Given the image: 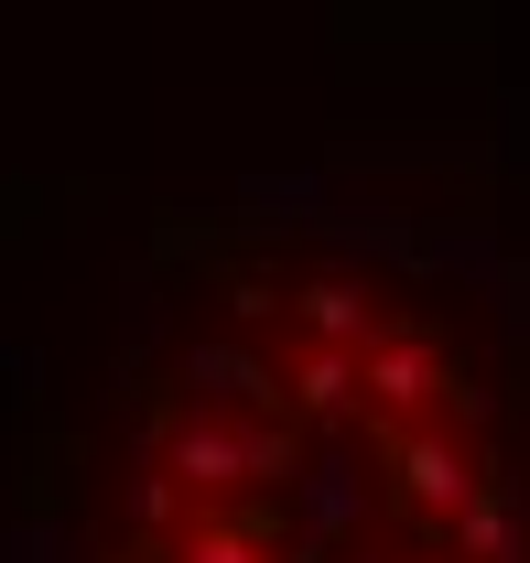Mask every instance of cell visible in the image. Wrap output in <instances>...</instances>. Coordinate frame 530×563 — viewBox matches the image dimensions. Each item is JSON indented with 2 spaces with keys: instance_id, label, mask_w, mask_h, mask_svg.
<instances>
[{
  "instance_id": "obj_2",
  "label": "cell",
  "mask_w": 530,
  "mask_h": 563,
  "mask_svg": "<svg viewBox=\"0 0 530 563\" xmlns=\"http://www.w3.org/2000/svg\"><path fill=\"white\" fill-rule=\"evenodd\" d=\"M368 390H379L390 412H433V401H444V347H433L422 325H379V347H368Z\"/></svg>"
},
{
  "instance_id": "obj_4",
  "label": "cell",
  "mask_w": 530,
  "mask_h": 563,
  "mask_svg": "<svg viewBox=\"0 0 530 563\" xmlns=\"http://www.w3.org/2000/svg\"><path fill=\"white\" fill-rule=\"evenodd\" d=\"M357 390H368V347H303L292 379H281V401H292L303 422H346Z\"/></svg>"
},
{
  "instance_id": "obj_3",
  "label": "cell",
  "mask_w": 530,
  "mask_h": 563,
  "mask_svg": "<svg viewBox=\"0 0 530 563\" xmlns=\"http://www.w3.org/2000/svg\"><path fill=\"white\" fill-rule=\"evenodd\" d=\"M163 466L196 498H228L250 477V433H228V422H163Z\"/></svg>"
},
{
  "instance_id": "obj_8",
  "label": "cell",
  "mask_w": 530,
  "mask_h": 563,
  "mask_svg": "<svg viewBox=\"0 0 530 563\" xmlns=\"http://www.w3.org/2000/svg\"><path fill=\"white\" fill-rule=\"evenodd\" d=\"M250 477L261 488H303V433L292 422H250Z\"/></svg>"
},
{
  "instance_id": "obj_9",
  "label": "cell",
  "mask_w": 530,
  "mask_h": 563,
  "mask_svg": "<svg viewBox=\"0 0 530 563\" xmlns=\"http://www.w3.org/2000/svg\"><path fill=\"white\" fill-rule=\"evenodd\" d=\"M228 314H239V325H270V314H292V292H281L270 272H239L228 282Z\"/></svg>"
},
{
  "instance_id": "obj_6",
  "label": "cell",
  "mask_w": 530,
  "mask_h": 563,
  "mask_svg": "<svg viewBox=\"0 0 530 563\" xmlns=\"http://www.w3.org/2000/svg\"><path fill=\"white\" fill-rule=\"evenodd\" d=\"M292 314H303L314 347H379V325H368V282H346V272H314L303 292H292Z\"/></svg>"
},
{
  "instance_id": "obj_10",
  "label": "cell",
  "mask_w": 530,
  "mask_h": 563,
  "mask_svg": "<svg viewBox=\"0 0 530 563\" xmlns=\"http://www.w3.org/2000/svg\"><path fill=\"white\" fill-rule=\"evenodd\" d=\"M98 563H174V542H163V531H141V542H120V553H98Z\"/></svg>"
},
{
  "instance_id": "obj_11",
  "label": "cell",
  "mask_w": 530,
  "mask_h": 563,
  "mask_svg": "<svg viewBox=\"0 0 530 563\" xmlns=\"http://www.w3.org/2000/svg\"><path fill=\"white\" fill-rule=\"evenodd\" d=\"M357 563H400V553H357Z\"/></svg>"
},
{
  "instance_id": "obj_1",
  "label": "cell",
  "mask_w": 530,
  "mask_h": 563,
  "mask_svg": "<svg viewBox=\"0 0 530 563\" xmlns=\"http://www.w3.org/2000/svg\"><path fill=\"white\" fill-rule=\"evenodd\" d=\"M368 455L390 466V498H400V509H433V520H455L465 498L487 488V466H465L455 433H400V422H368Z\"/></svg>"
},
{
  "instance_id": "obj_5",
  "label": "cell",
  "mask_w": 530,
  "mask_h": 563,
  "mask_svg": "<svg viewBox=\"0 0 530 563\" xmlns=\"http://www.w3.org/2000/svg\"><path fill=\"white\" fill-rule=\"evenodd\" d=\"M174 379H185V390H217V401H250V412H292V401H281V368H261L250 347H217V336L185 347Z\"/></svg>"
},
{
  "instance_id": "obj_7",
  "label": "cell",
  "mask_w": 530,
  "mask_h": 563,
  "mask_svg": "<svg viewBox=\"0 0 530 563\" xmlns=\"http://www.w3.org/2000/svg\"><path fill=\"white\" fill-rule=\"evenodd\" d=\"M444 542H455V563H509V553H520V488L487 477V488L444 520Z\"/></svg>"
}]
</instances>
